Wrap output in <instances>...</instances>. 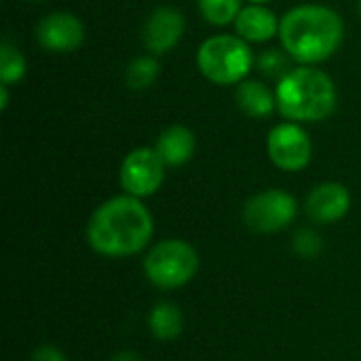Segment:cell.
<instances>
[{
  "mask_svg": "<svg viewBox=\"0 0 361 361\" xmlns=\"http://www.w3.org/2000/svg\"><path fill=\"white\" fill-rule=\"evenodd\" d=\"M154 235V218L142 199L127 192L104 201L89 218L87 241L106 258H129L144 252Z\"/></svg>",
  "mask_w": 361,
  "mask_h": 361,
  "instance_id": "cell-1",
  "label": "cell"
},
{
  "mask_svg": "<svg viewBox=\"0 0 361 361\" xmlns=\"http://www.w3.org/2000/svg\"><path fill=\"white\" fill-rule=\"evenodd\" d=\"M343 38V17L324 4H298L279 21L281 49L298 66L324 63L341 49Z\"/></svg>",
  "mask_w": 361,
  "mask_h": 361,
  "instance_id": "cell-2",
  "label": "cell"
},
{
  "mask_svg": "<svg viewBox=\"0 0 361 361\" xmlns=\"http://www.w3.org/2000/svg\"><path fill=\"white\" fill-rule=\"evenodd\" d=\"M277 110L286 121H326L338 104V91L330 74L317 66H296L275 85Z\"/></svg>",
  "mask_w": 361,
  "mask_h": 361,
  "instance_id": "cell-3",
  "label": "cell"
},
{
  "mask_svg": "<svg viewBox=\"0 0 361 361\" xmlns=\"http://www.w3.org/2000/svg\"><path fill=\"white\" fill-rule=\"evenodd\" d=\"M256 63L250 42L237 34H216L197 49V68L214 85H239Z\"/></svg>",
  "mask_w": 361,
  "mask_h": 361,
  "instance_id": "cell-4",
  "label": "cell"
},
{
  "mask_svg": "<svg viewBox=\"0 0 361 361\" xmlns=\"http://www.w3.org/2000/svg\"><path fill=\"white\" fill-rule=\"evenodd\" d=\"M199 254L184 239H163L144 258V275L159 290H178L195 279Z\"/></svg>",
  "mask_w": 361,
  "mask_h": 361,
  "instance_id": "cell-5",
  "label": "cell"
},
{
  "mask_svg": "<svg viewBox=\"0 0 361 361\" xmlns=\"http://www.w3.org/2000/svg\"><path fill=\"white\" fill-rule=\"evenodd\" d=\"M298 214L294 195L281 188H269L250 197L243 205V222L258 235H277L286 231Z\"/></svg>",
  "mask_w": 361,
  "mask_h": 361,
  "instance_id": "cell-6",
  "label": "cell"
},
{
  "mask_svg": "<svg viewBox=\"0 0 361 361\" xmlns=\"http://www.w3.org/2000/svg\"><path fill=\"white\" fill-rule=\"evenodd\" d=\"M165 171L167 165L163 163L159 152L152 146H140L123 159L118 169V182L123 192L137 199H146L163 186Z\"/></svg>",
  "mask_w": 361,
  "mask_h": 361,
  "instance_id": "cell-7",
  "label": "cell"
},
{
  "mask_svg": "<svg viewBox=\"0 0 361 361\" xmlns=\"http://www.w3.org/2000/svg\"><path fill=\"white\" fill-rule=\"evenodd\" d=\"M267 154L271 163L288 173L302 171L313 157V142L300 123L286 121L275 125L267 137Z\"/></svg>",
  "mask_w": 361,
  "mask_h": 361,
  "instance_id": "cell-8",
  "label": "cell"
},
{
  "mask_svg": "<svg viewBox=\"0 0 361 361\" xmlns=\"http://www.w3.org/2000/svg\"><path fill=\"white\" fill-rule=\"evenodd\" d=\"M36 40L49 53H72L85 42V25L74 13L53 11L38 21Z\"/></svg>",
  "mask_w": 361,
  "mask_h": 361,
  "instance_id": "cell-9",
  "label": "cell"
},
{
  "mask_svg": "<svg viewBox=\"0 0 361 361\" xmlns=\"http://www.w3.org/2000/svg\"><path fill=\"white\" fill-rule=\"evenodd\" d=\"M186 30V19L180 8L163 4L157 6L144 21L142 40L150 55H165L182 40Z\"/></svg>",
  "mask_w": 361,
  "mask_h": 361,
  "instance_id": "cell-10",
  "label": "cell"
},
{
  "mask_svg": "<svg viewBox=\"0 0 361 361\" xmlns=\"http://www.w3.org/2000/svg\"><path fill=\"white\" fill-rule=\"evenodd\" d=\"M305 209L315 224H334L349 214L351 192L341 182H322L309 192Z\"/></svg>",
  "mask_w": 361,
  "mask_h": 361,
  "instance_id": "cell-11",
  "label": "cell"
},
{
  "mask_svg": "<svg viewBox=\"0 0 361 361\" xmlns=\"http://www.w3.org/2000/svg\"><path fill=\"white\" fill-rule=\"evenodd\" d=\"M279 21L267 4H245L235 19V34L250 44H262L279 36Z\"/></svg>",
  "mask_w": 361,
  "mask_h": 361,
  "instance_id": "cell-12",
  "label": "cell"
},
{
  "mask_svg": "<svg viewBox=\"0 0 361 361\" xmlns=\"http://www.w3.org/2000/svg\"><path fill=\"white\" fill-rule=\"evenodd\" d=\"M154 150L167 167H182L192 159L197 150V137L186 125H169L157 137Z\"/></svg>",
  "mask_w": 361,
  "mask_h": 361,
  "instance_id": "cell-13",
  "label": "cell"
},
{
  "mask_svg": "<svg viewBox=\"0 0 361 361\" xmlns=\"http://www.w3.org/2000/svg\"><path fill=\"white\" fill-rule=\"evenodd\" d=\"M235 102L239 110L250 118H269L277 110V95L275 89H271L264 80L258 78H245L237 85Z\"/></svg>",
  "mask_w": 361,
  "mask_h": 361,
  "instance_id": "cell-14",
  "label": "cell"
},
{
  "mask_svg": "<svg viewBox=\"0 0 361 361\" xmlns=\"http://www.w3.org/2000/svg\"><path fill=\"white\" fill-rule=\"evenodd\" d=\"M150 334L159 341H176L184 332V315L182 309L169 300L157 302L148 313Z\"/></svg>",
  "mask_w": 361,
  "mask_h": 361,
  "instance_id": "cell-15",
  "label": "cell"
},
{
  "mask_svg": "<svg viewBox=\"0 0 361 361\" xmlns=\"http://www.w3.org/2000/svg\"><path fill=\"white\" fill-rule=\"evenodd\" d=\"M161 74V63L157 59V55H140V57H133L129 63H127V70H125V80H127V87L133 89V91H144L148 87H152L157 82Z\"/></svg>",
  "mask_w": 361,
  "mask_h": 361,
  "instance_id": "cell-16",
  "label": "cell"
},
{
  "mask_svg": "<svg viewBox=\"0 0 361 361\" xmlns=\"http://www.w3.org/2000/svg\"><path fill=\"white\" fill-rule=\"evenodd\" d=\"M203 19L212 25H228L235 23L239 11L243 8V0H197Z\"/></svg>",
  "mask_w": 361,
  "mask_h": 361,
  "instance_id": "cell-17",
  "label": "cell"
},
{
  "mask_svg": "<svg viewBox=\"0 0 361 361\" xmlns=\"http://www.w3.org/2000/svg\"><path fill=\"white\" fill-rule=\"evenodd\" d=\"M25 57L21 55V51L8 42L0 44V82L4 85H15L25 76Z\"/></svg>",
  "mask_w": 361,
  "mask_h": 361,
  "instance_id": "cell-18",
  "label": "cell"
},
{
  "mask_svg": "<svg viewBox=\"0 0 361 361\" xmlns=\"http://www.w3.org/2000/svg\"><path fill=\"white\" fill-rule=\"evenodd\" d=\"M288 59H292L283 49H264L258 57H256V66L258 70L267 76V78H277L281 80L292 68L288 63Z\"/></svg>",
  "mask_w": 361,
  "mask_h": 361,
  "instance_id": "cell-19",
  "label": "cell"
},
{
  "mask_svg": "<svg viewBox=\"0 0 361 361\" xmlns=\"http://www.w3.org/2000/svg\"><path fill=\"white\" fill-rule=\"evenodd\" d=\"M292 247L300 258H317L324 252V239L317 231L313 228H300L296 231L292 239Z\"/></svg>",
  "mask_w": 361,
  "mask_h": 361,
  "instance_id": "cell-20",
  "label": "cell"
},
{
  "mask_svg": "<svg viewBox=\"0 0 361 361\" xmlns=\"http://www.w3.org/2000/svg\"><path fill=\"white\" fill-rule=\"evenodd\" d=\"M32 361H68L61 349L53 347V345H40L34 353Z\"/></svg>",
  "mask_w": 361,
  "mask_h": 361,
  "instance_id": "cell-21",
  "label": "cell"
},
{
  "mask_svg": "<svg viewBox=\"0 0 361 361\" xmlns=\"http://www.w3.org/2000/svg\"><path fill=\"white\" fill-rule=\"evenodd\" d=\"M8 108V85L0 82V110L4 112Z\"/></svg>",
  "mask_w": 361,
  "mask_h": 361,
  "instance_id": "cell-22",
  "label": "cell"
},
{
  "mask_svg": "<svg viewBox=\"0 0 361 361\" xmlns=\"http://www.w3.org/2000/svg\"><path fill=\"white\" fill-rule=\"evenodd\" d=\"M110 361H142L140 355L131 353V351H123V353H116L114 357H110Z\"/></svg>",
  "mask_w": 361,
  "mask_h": 361,
  "instance_id": "cell-23",
  "label": "cell"
},
{
  "mask_svg": "<svg viewBox=\"0 0 361 361\" xmlns=\"http://www.w3.org/2000/svg\"><path fill=\"white\" fill-rule=\"evenodd\" d=\"M247 4H269L271 0H245Z\"/></svg>",
  "mask_w": 361,
  "mask_h": 361,
  "instance_id": "cell-24",
  "label": "cell"
},
{
  "mask_svg": "<svg viewBox=\"0 0 361 361\" xmlns=\"http://www.w3.org/2000/svg\"><path fill=\"white\" fill-rule=\"evenodd\" d=\"M357 6H360V17H361V0H360V2H357Z\"/></svg>",
  "mask_w": 361,
  "mask_h": 361,
  "instance_id": "cell-25",
  "label": "cell"
}]
</instances>
